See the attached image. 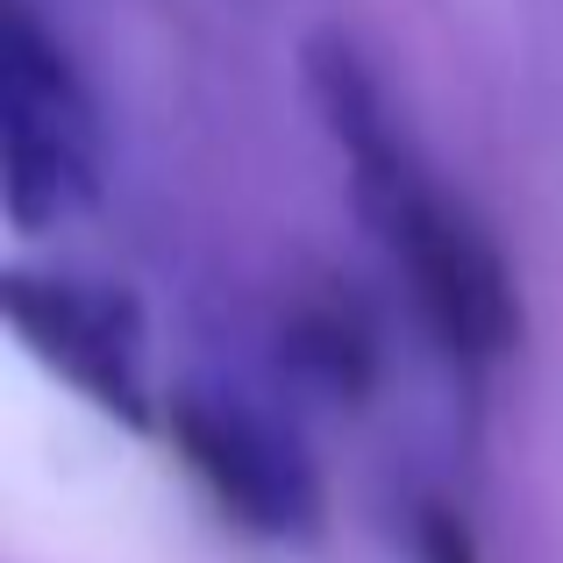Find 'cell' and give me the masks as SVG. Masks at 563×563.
Returning a JSON list of instances; mask_svg holds the SVG:
<instances>
[{
    "label": "cell",
    "instance_id": "obj_2",
    "mask_svg": "<svg viewBox=\"0 0 563 563\" xmlns=\"http://www.w3.org/2000/svg\"><path fill=\"white\" fill-rule=\"evenodd\" d=\"M108 179L100 100L79 57L29 0H0V192L22 235L93 207Z\"/></svg>",
    "mask_w": 563,
    "mask_h": 563
},
{
    "label": "cell",
    "instance_id": "obj_4",
    "mask_svg": "<svg viewBox=\"0 0 563 563\" xmlns=\"http://www.w3.org/2000/svg\"><path fill=\"white\" fill-rule=\"evenodd\" d=\"M165 442L192 471L221 521L264 542H300L321 528V471L300 450L292 428H278L264 407L243 393H214V385H179L165 399Z\"/></svg>",
    "mask_w": 563,
    "mask_h": 563
},
{
    "label": "cell",
    "instance_id": "obj_3",
    "mask_svg": "<svg viewBox=\"0 0 563 563\" xmlns=\"http://www.w3.org/2000/svg\"><path fill=\"white\" fill-rule=\"evenodd\" d=\"M0 307H8L14 343L51 378H65L93 413H108L122 428L165 421V399L151 385V329H143V307L122 286L14 264L8 286H0Z\"/></svg>",
    "mask_w": 563,
    "mask_h": 563
},
{
    "label": "cell",
    "instance_id": "obj_1",
    "mask_svg": "<svg viewBox=\"0 0 563 563\" xmlns=\"http://www.w3.org/2000/svg\"><path fill=\"white\" fill-rule=\"evenodd\" d=\"M307 93L321 108L343 179L357 192V214L372 221L378 250L393 272L407 278L413 307H421L428 335L450 350L456 364H499L521 335V300H514V272L485 221L435 179L421 157L399 100L385 93L378 65L350 36H314L307 43Z\"/></svg>",
    "mask_w": 563,
    "mask_h": 563
}]
</instances>
